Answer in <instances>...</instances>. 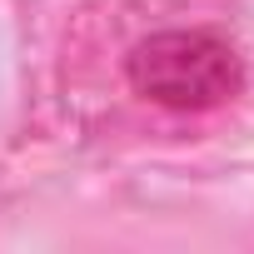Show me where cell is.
Returning <instances> with one entry per match:
<instances>
[{
    "label": "cell",
    "instance_id": "cell-1",
    "mask_svg": "<svg viewBox=\"0 0 254 254\" xmlns=\"http://www.w3.org/2000/svg\"><path fill=\"white\" fill-rule=\"evenodd\" d=\"M130 85L170 110H214L239 90V60L209 30H165L130 55Z\"/></svg>",
    "mask_w": 254,
    "mask_h": 254
}]
</instances>
